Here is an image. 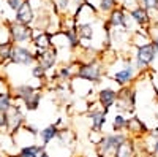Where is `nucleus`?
Masks as SVG:
<instances>
[{"label": "nucleus", "instance_id": "obj_30", "mask_svg": "<svg viewBox=\"0 0 158 157\" xmlns=\"http://www.w3.org/2000/svg\"><path fill=\"white\" fill-rule=\"evenodd\" d=\"M22 2H24V0H5L6 7H8L13 13H16V11L19 10V7L22 5Z\"/></svg>", "mask_w": 158, "mask_h": 157}, {"label": "nucleus", "instance_id": "obj_10", "mask_svg": "<svg viewBox=\"0 0 158 157\" xmlns=\"http://www.w3.org/2000/svg\"><path fill=\"white\" fill-rule=\"evenodd\" d=\"M149 132H150V129L147 127V124L142 119H139L138 116L128 117L127 129H125V133L128 137H131V138H144Z\"/></svg>", "mask_w": 158, "mask_h": 157}, {"label": "nucleus", "instance_id": "obj_14", "mask_svg": "<svg viewBox=\"0 0 158 157\" xmlns=\"http://www.w3.org/2000/svg\"><path fill=\"white\" fill-rule=\"evenodd\" d=\"M33 51H44L52 48V35L46 30H38L33 29V38L30 41Z\"/></svg>", "mask_w": 158, "mask_h": 157}, {"label": "nucleus", "instance_id": "obj_5", "mask_svg": "<svg viewBox=\"0 0 158 157\" xmlns=\"http://www.w3.org/2000/svg\"><path fill=\"white\" fill-rule=\"evenodd\" d=\"M8 30H10V38L13 45H27L33 38V27L32 25H25L21 22H16L15 19L6 21Z\"/></svg>", "mask_w": 158, "mask_h": 157}, {"label": "nucleus", "instance_id": "obj_28", "mask_svg": "<svg viewBox=\"0 0 158 157\" xmlns=\"http://www.w3.org/2000/svg\"><path fill=\"white\" fill-rule=\"evenodd\" d=\"M11 41L10 38V30H8V24L5 22H0V43H8Z\"/></svg>", "mask_w": 158, "mask_h": 157}, {"label": "nucleus", "instance_id": "obj_26", "mask_svg": "<svg viewBox=\"0 0 158 157\" xmlns=\"http://www.w3.org/2000/svg\"><path fill=\"white\" fill-rule=\"evenodd\" d=\"M139 5L146 8L149 11V15L158 13V0H139Z\"/></svg>", "mask_w": 158, "mask_h": 157}, {"label": "nucleus", "instance_id": "obj_36", "mask_svg": "<svg viewBox=\"0 0 158 157\" xmlns=\"http://www.w3.org/2000/svg\"><path fill=\"white\" fill-rule=\"evenodd\" d=\"M15 157H16V155H15Z\"/></svg>", "mask_w": 158, "mask_h": 157}, {"label": "nucleus", "instance_id": "obj_22", "mask_svg": "<svg viewBox=\"0 0 158 157\" xmlns=\"http://www.w3.org/2000/svg\"><path fill=\"white\" fill-rule=\"evenodd\" d=\"M43 148H46V146L40 145V143H36V145H30V146L19 148V151H18L16 157H38L40 151H41Z\"/></svg>", "mask_w": 158, "mask_h": 157}, {"label": "nucleus", "instance_id": "obj_25", "mask_svg": "<svg viewBox=\"0 0 158 157\" xmlns=\"http://www.w3.org/2000/svg\"><path fill=\"white\" fill-rule=\"evenodd\" d=\"M30 75L35 78V80H38V81H44L48 78V72L41 67V65H38V63H35V65L30 67Z\"/></svg>", "mask_w": 158, "mask_h": 157}, {"label": "nucleus", "instance_id": "obj_20", "mask_svg": "<svg viewBox=\"0 0 158 157\" xmlns=\"http://www.w3.org/2000/svg\"><path fill=\"white\" fill-rule=\"evenodd\" d=\"M41 98H43L41 89H38V90H36V92H35L32 97H29L25 102H22V107H24V110H25V111H35V110H38L40 103H41Z\"/></svg>", "mask_w": 158, "mask_h": 157}, {"label": "nucleus", "instance_id": "obj_9", "mask_svg": "<svg viewBox=\"0 0 158 157\" xmlns=\"http://www.w3.org/2000/svg\"><path fill=\"white\" fill-rule=\"evenodd\" d=\"M35 56H36V63L41 65V67L49 73L54 68H57V63H59V52L54 48H49L44 51H35Z\"/></svg>", "mask_w": 158, "mask_h": 157}, {"label": "nucleus", "instance_id": "obj_23", "mask_svg": "<svg viewBox=\"0 0 158 157\" xmlns=\"http://www.w3.org/2000/svg\"><path fill=\"white\" fill-rule=\"evenodd\" d=\"M127 122H128V117H127L125 114H122V113H115L114 117H112V122H111L112 132H125Z\"/></svg>", "mask_w": 158, "mask_h": 157}, {"label": "nucleus", "instance_id": "obj_27", "mask_svg": "<svg viewBox=\"0 0 158 157\" xmlns=\"http://www.w3.org/2000/svg\"><path fill=\"white\" fill-rule=\"evenodd\" d=\"M0 132L10 133V117H8V113H3V111H0Z\"/></svg>", "mask_w": 158, "mask_h": 157}, {"label": "nucleus", "instance_id": "obj_13", "mask_svg": "<svg viewBox=\"0 0 158 157\" xmlns=\"http://www.w3.org/2000/svg\"><path fill=\"white\" fill-rule=\"evenodd\" d=\"M15 19L16 22L25 24V25H32L33 27V22H35V10L32 7L30 0H24L22 5L19 7V10L15 13Z\"/></svg>", "mask_w": 158, "mask_h": 157}, {"label": "nucleus", "instance_id": "obj_4", "mask_svg": "<svg viewBox=\"0 0 158 157\" xmlns=\"http://www.w3.org/2000/svg\"><path fill=\"white\" fill-rule=\"evenodd\" d=\"M122 62H123L122 67L118 68L115 73L111 75L112 81L118 87L131 86V84H133V81L136 80V76H138V70L135 68V65H133V57H125Z\"/></svg>", "mask_w": 158, "mask_h": 157}, {"label": "nucleus", "instance_id": "obj_15", "mask_svg": "<svg viewBox=\"0 0 158 157\" xmlns=\"http://www.w3.org/2000/svg\"><path fill=\"white\" fill-rule=\"evenodd\" d=\"M128 15H130L131 21H133V24H136L139 29H149V25L152 24V18L149 15V11L141 5H138L133 10H130Z\"/></svg>", "mask_w": 158, "mask_h": 157}, {"label": "nucleus", "instance_id": "obj_32", "mask_svg": "<svg viewBox=\"0 0 158 157\" xmlns=\"http://www.w3.org/2000/svg\"><path fill=\"white\" fill-rule=\"evenodd\" d=\"M38 157H51V154H49V151H48V148H43L41 151H40V154H38Z\"/></svg>", "mask_w": 158, "mask_h": 157}, {"label": "nucleus", "instance_id": "obj_31", "mask_svg": "<svg viewBox=\"0 0 158 157\" xmlns=\"http://www.w3.org/2000/svg\"><path fill=\"white\" fill-rule=\"evenodd\" d=\"M150 41H152V45L155 46V49L158 51V33H155V35H150Z\"/></svg>", "mask_w": 158, "mask_h": 157}, {"label": "nucleus", "instance_id": "obj_12", "mask_svg": "<svg viewBox=\"0 0 158 157\" xmlns=\"http://www.w3.org/2000/svg\"><path fill=\"white\" fill-rule=\"evenodd\" d=\"M117 102V89L109 87V86H104L101 87L98 92H97V103L103 110H111Z\"/></svg>", "mask_w": 158, "mask_h": 157}, {"label": "nucleus", "instance_id": "obj_8", "mask_svg": "<svg viewBox=\"0 0 158 157\" xmlns=\"http://www.w3.org/2000/svg\"><path fill=\"white\" fill-rule=\"evenodd\" d=\"M108 113H109L108 110H103L101 107L94 108V105H90V108L87 111V119L90 122V130L103 133V129H104L106 121H108Z\"/></svg>", "mask_w": 158, "mask_h": 157}, {"label": "nucleus", "instance_id": "obj_11", "mask_svg": "<svg viewBox=\"0 0 158 157\" xmlns=\"http://www.w3.org/2000/svg\"><path fill=\"white\" fill-rule=\"evenodd\" d=\"M8 117H10V135H13L27 122L25 121V110L22 108L21 102H16L13 105V108L8 111Z\"/></svg>", "mask_w": 158, "mask_h": 157}, {"label": "nucleus", "instance_id": "obj_21", "mask_svg": "<svg viewBox=\"0 0 158 157\" xmlns=\"http://www.w3.org/2000/svg\"><path fill=\"white\" fill-rule=\"evenodd\" d=\"M13 45L11 41L8 43H0V67H5L6 63L11 62V56H13Z\"/></svg>", "mask_w": 158, "mask_h": 157}, {"label": "nucleus", "instance_id": "obj_1", "mask_svg": "<svg viewBox=\"0 0 158 157\" xmlns=\"http://www.w3.org/2000/svg\"><path fill=\"white\" fill-rule=\"evenodd\" d=\"M130 138H131V137H128L125 132H112V133H106V135H103L101 141L95 146V151H97L98 155L114 157V154H115L118 149H120Z\"/></svg>", "mask_w": 158, "mask_h": 157}, {"label": "nucleus", "instance_id": "obj_16", "mask_svg": "<svg viewBox=\"0 0 158 157\" xmlns=\"http://www.w3.org/2000/svg\"><path fill=\"white\" fill-rule=\"evenodd\" d=\"M38 89H41V87H35V86H30V84H18L15 87H11V94L13 97H15L16 102H25L29 97H32Z\"/></svg>", "mask_w": 158, "mask_h": 157}, {"label": "nucleus", "instance_id": "obj_7", "mask_svg": "<svg viewBox=\"0 0 158 157\" xmlns=\"http://www.w3.org/2000/svg\"><path fill=\"white\" fill-rule=\"evenodd\" d=\"M106 22L111 25V29H125V30H128L130 33H133V32H131V29H130V22H133V21H131L128 11L123 10L120 5H118L114 11H111L109 15H108Z\"/></svg>", "mask_w": 158, "mask_h": 157}, {"label": "nucleus", "instance_id": "obj_2", "mask_svg": "<svg viewBox=\"0 0 158 157\" xmlns=\"http://www.w3.org/2000/svg\"><path fill=\"white\" fill-rule=\"evenodd\" d=\"M158 57V51L155 49V46L150 43L142 45L135 48V54H133V65L138 70V73H144L149 72L152 68V63L156 60Z\"/></svg>", "mask_w": 158, "mask_h": 157}, {"label": "nucleus", "instance_id": "obj_24", "mask_svg": "<svg viewBox=\"0 0 158 157\" xmlns=\"http://www.w3.org/2000/svg\"><path fill=\"white\" fill-rule=\"evenodd\" d=\"M135 155H136V149H135V145H133V138H130L125 145L114 154V157H135Z\"/></svg>", "mask_w": 158, "mask_h": 157}, {"label": "nucleus", "instance_id": "obj_33", "mask_svg": "<svg viewBox=\"0 0 158 157\" xmlns=\"http://www.w3.org/2000/svg\"><path fill=\"white\" fill-rule=\"evenodd\" d=\"M71 2H76V3H81V2H84V0H71Z\"/></svg>", "mask_w": 158, "mask_h": 157}, {"label": "nucleus", "instance_id": "obj_34", "mask_svg": "<svg viewBox=\"0 0 158 157\" xmlns=\"http://www.w3.org/2000/svg\"><path fill=\"white\" fill-rule=\"evenodd\" d=\"M97 157H104V155H98V154H97Z\"/></svg>", "mask_w": 158, "mask_h": 157}, {"label": "nucleus", "instance_id": "obj_17", "mask_svg": "<svg viewBox=\"0 0 158 157\" xmlns=\"http://www.w3.org/2000/svg\"><path fill=\"white\" fill-rule=\"evenodd\" d=\"M59 127L56 124H51V125H46L44 129H41L38 132V141H40V145H43V146H49L52 141H54L57 137H59Z\"/></svg>", "mask_w": 158, "mask_h": 157}, {"label": "nucleus", "instance_id": "obj_6", "mask_svg": "<svg viewBox=\"0 0 158 157\" xmlns=\"http://www.w3.org/2000/svg\"><path fill=\"white\" fill-rule=\"evenodd\" d=\"M11 63L21 65V67H32V65L36 63L35 51L29 46H25V45H15L13 46Z\"/></svg>", "mask_w": 158, "mask_h": 157}, {"label": "nucleus", "instance_id": "obj_19", "mask_svg": "<svg viewBox=\"0 0 158 157\" xmlns=\"http://www.w3.org/2000/svg\"><path fill=\"white\" fill-rule=\"evenodd\" d=\"M15 103H16V100H15V97H13L10 89H2L0 90V111L8 113L13 108Z\"/></svg>", "mask_w": 158, "mask_h": 157}, {"label": "nucleus", "instance_id": "obj_3", "mask_svg": "<svg viewBox=\"0 0 158 157\" xmlns=\"http://www.w3.org/2000/svg\"><path fill=\"white\" fill-rule=\"evenodd\" d=\"M103 75H104V68H103V63L100 60L79 63L77 72H76V78L84 80V81H89V83H92L94 86L101 83Z\"/></svg>", "mask_w": 158, "mask_h": 157}, {"label": "nucleus", "instance_id": "obj_18", "mask_svg": "<svg viewBox=\"0 0 158 157\" xmlns=\"http://www.w3.org/2000/svg\"><path fill=\"white\" fill-rule=\"evenodd\" d=\"M84 2L90 3L92 7H95L100 15H106V16L120 5L118 0H84Z\"/></svg>", "mask_w": 158, "mask_h": 157}, {"label": "nucleus", "instance_id": "obj_35", "mask_svg": "<svg viewBox=\"0 0 158 157\" xmlns=\"http://www.w3.org/2000/svg\"><path fill=\"white\" fill-rule=\"evenodd\" d=\"M135 157H139V154H136V155H135Z\"/></svg>", "mask_w": 158, "mask_h": 157}, {"label": "nucleus", "instance_id": "obj_29", "mask_svg": "<svg viewBox=\"0 0 158 157\" xmlns=\"http://www.w3.org/2000/svg\"><path fill=\"white\" fill-rule=\"evenodd\" d=\"M150 81H152V87L155 90V95L158 97V70H150Z\"/></svg>", "mask_w": 158, "mask_h": 157}]
</instances>
